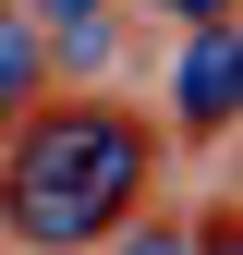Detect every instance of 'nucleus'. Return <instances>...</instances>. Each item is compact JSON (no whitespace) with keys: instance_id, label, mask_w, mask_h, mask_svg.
I'll use <instances>...</instances> for the list:
<instances>
[{"instance_id":"nucleus-2","label":"nucleus","mask_w":243,"mask_h":255,"mask_svg":"<svg viewBox=\"0 0 243 255\" xmlns=\"http://www.w3.org/2000/svg\"><path fill=\"white\" fill-rule=\"evenodd\" d=\"M231 85H243L231 24H182V49H170V134L182 146H219L231 134Z\"/></svg>"},{"instance_id":"nucleus-7","label":"nucleus","mask_w":243,"mask_h":255,"mask_svg":"<svg viewBox=\"0 0 243 255\" xmlns=\"http://www.w3.org/2000/svg\"><path fill=\"white\" fill-rule=\"evenodd\" d=\"M146 12H170V24H182V0H146Z\"/></svg>"},{"instance_id":"nucleus-5","label":"nucleus","mask_w":243,"mask_h":255,"mask_svg":"<svg viewBox=\"0 0 243 255\" xmlns=\"http://www.w3.org/2000/svg\"><path fill=\"white\" fill-rule=\"evenodd\" d=\"M122 255H195V231L182 219H146V231H122Z\"/></svg>"},{"instance_id":"nucleus-4","label":"nucleus","mask_w":243,"mask_h":255,"mask_svg":"<svg viewBox=\"0 0 243 255\" xmlns=\"http://www.w3.org/2000/svg\"><path fill=\"white\" fill-rule=\"evenodd\" d=\"M110 0H24V24H37V37H61V24H98Z\"/></svg>"},{"instance_id":"nucleus-1","label":"nucleus","mask_w":243,"mask_h":255,"mask_svg":"<svg viewBox=\"0 0 243 255\" xmlns=\"http://www.w3.org/2000/svg\"><path fill=\"white\" fill-rule=\"evenodd\" d=\"M146 170H158V146H146L134 110H110V98L37 110L24 98L12 146H0V231L24 255H85V243H110L122 219H134Z\"/></svg>"},{"instance_id":"nucleus-6","label":"nucleus","mask_w":243,"mask_h":255,"mask_svg":"<svg viewBox=\"0 0 243 255\" xmlns=\"http://www.w3.org/2000/svg\"><path fill=\"white\" fill-rule=\"evenodd\" d=\"M12 122H24V110H12V98H0V146H12Z\"/></svg>"},{"instance_id":"nucleus-3","label":"nucleus","mask_w":243,"mask_h":255,"mask_svg":"<svg viewBox=\"0 0 243 255\" xmlns=\"http://www.w3.org/2000/svg\"><path fill=\"white\" fill-rule=\"evenodd\" d=\"M37 85H49V37H37V24H24V0H0V98H37Z\"/></svg>"}]
</instances>
